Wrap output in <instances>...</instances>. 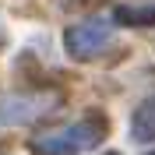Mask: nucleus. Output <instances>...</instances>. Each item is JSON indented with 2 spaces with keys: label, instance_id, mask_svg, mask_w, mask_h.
Here are the masks:
<instances>
[{
  "label": "nucleus",
  "instance_id": "1",
  "mask_svg": "<svg viewBox=\"0 0 155 155\" xmlns=\"http://www.w3.org/2000/svg\"><path fill=\"white\" fill-rule=\"evenodd\" d=\"M102 137V120H78L71 127L49 130L42 137H32V152L35 155H81Z\"/></svg>",
  "mask_w": 155,
  "mask_h": 155
},
{
  "label": "nucleus",
  "instance_id": "2",
  "mask_svg": "<svg viewBox=\"0 0 155 155\" xmlns=\"http://www.w3.org/2000/svg\"><path fill=\"white\" fill-rule=\"evenodd\" d=\"M64 42H67V53H71V57L92 60V57H99V53L113 42V21H106V18L81 21V25H74V28H67Z\"/></svg>",
  "mask_w": 155,
  "mask_h": 155
},
{
  "label": "nucleus",
  "instance_id": "3",
  "mask_svg": "<svg viewBox=\"0 0 155 155\" xmlns=\"http://www.w3.org/2000/svg\"><path fill=\"white\" fill-rule=\"evenodd\" d=\"M130 130H134L137 141H148V137H155V95H152V99H145V102L134 109Z\"/></svg>",
  "mask_w": 155,
  "mask_h": 155
},
{
  "label": "nucleus",
  "instance_id": "4",
  "mask_svg": "<svg viewBox=\"0 0 155 155\" xmlns=\"http://www.w3.org/2000/svg\"><path fill=\"white\" fill-rule=\"evenodd\" d=\"M120 18L130 21V25H148V21H155V4H148V7H120Z\"/></svg>",
  "mask_w": 155,
  "mask_h": 155
},
{
  "label": "nucleus",
  "instance_id": "5",
  "mask_svg": "<svg viewBox=\"0 0 155 155\" xmlns=\"http://www.w3.org/2000/svg\"><path fill=\"white\" fill-rule=\"evenodd\" d=\"M152 155H155V152H152Z\"/></svg>",
  "mask_w": 155,
  "mask_h": 155
}]
</instances>
